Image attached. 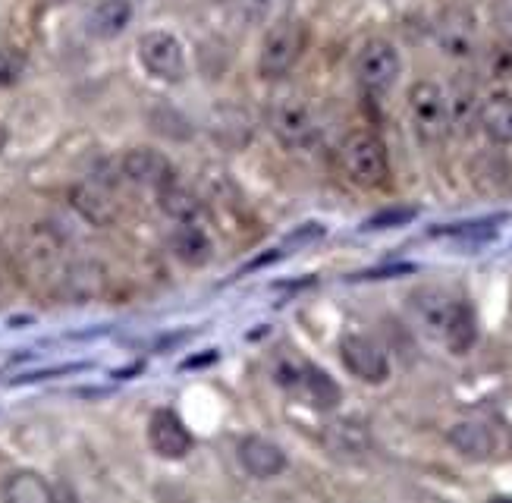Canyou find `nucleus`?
I'll use <instances>...</instances> for the list:
<instances>
[{"mask_svg":"<svg viewBox=\"0 0 512 503\" xmlns=\"http://www.w3.org/2000/svg\"><path fill=\"white\" fill-rule=\"evenodd\" d=\"M0 494H4L7 500H13V503H51L57 497L54 488L38 472H13L4 481Z\"/></svg>","mask_w":512,"mask_h":503,"instance_id":"obj_19","label":"nucleus"},{"mask_svg":"<svg viewBox=\"0 0 512 503\" xmlns=\"http://www.w3.org/2000/svg\"><path fill=\"white\" fill-rule=\"evenodd\" d=\"M340 359L365 384H384L390 375V362L384 356V349L362 334H346L340 340Z\"/></svg>","mask_w":512,"mask_h":503,"instance_id":"obj_7","label":"nucleus"},{"mask_svg":"<svg viewBox=\"0 0 512 503\" xmlns=\"http://www.w3.org/2000/svg\"><path fill=\"white\" fill-rule=\"evenodd\" d=\"M437 41L440 48L453 57H469L475 51V16L462 7H453L440 16L437 26Z\"/></svg>","mask_w":512,"mask_h":503,"instance_id":"obj_12","label":"nucleus"},{"mask_svg":"<svg viewBox=\"0 0 512 503\" xmlns=\"http://www.w3.org/2000/svg\"><path fill=\"white\" fill-rule=\"evenodd\" d=\"M19 70H22L19 60L10 51L0 48V89H4V85H13L19 79Z\"/></svg>","mask_w":512,"mask_h":503,"instance_id":"obj_26","label":"nucleus"},{"mask_svg":"<svg viewBox=\"0 0 512 503\" xmlns=\"http://www.w3.org/2000/svg\"><path fill=\"white\" fill-rule=\"evenodd\" d=\"M324 444L337 456H359L368 450V431L359 422H333L324 431Z\"/></svg>","mask_w":512,"mask_h":503,"instance_id":"obj_22","label":"nucleus"},{"mask_svg":"<svg viewBox=\"0 0 512 503\" xmlns=\"http://www.w3.org/2000/svg\"><path fill=\"white\" fill-rule=\"evenodd\" d=\"M409 114L421 142L437 145L450 136V101L437 82H415L409 89Z\"/></svg>","mask_w":512,"mask_h":503,"instance_id":"obj_2","label":"nucleus"},{"mask_svg":"<svg viewBox=\"0 0 512 503\" xmlns=\"http://www.w3.org/2000/svg\"><path fill=\"white\" fill-rule=\"evenodd\" d=\"M73 208L85 217L92 227H110L117 221V202L101 183H79L70 192Z\"/></svg>","mask_w":512,"mask_h":503,"instance_id":"obj_13","label":"nucleus"},{"mask_svg":"<svg viewBox=\"0 0 512 503\" xmlns=\"http://www.w3.org/2000/svg\"><path fill=\"white\" fill-rule=\"evenodd\" d=\"M7 139H10V133H7V129H4V126H0V151H4Z\"/></svg>","mask_w":512,"mask_h":503,"instance_id":"obj_28","label":"nucleus"},{"mask_svg":"<svg viewBox=\"0 0 512 503\" xmlns=\"http://www.w3.org/2000/svg\"><path fill=\"white\" fill-rule=\"evenodd\" d=\"M132 19L129 0H101V4L88 13V32L98 38H117Z\"/></svg>","mask_w":512,"mask_h":503,"instance_id":"obj_18","label":"nucleus"},{"mask_svg":"<svg viewBox=\"0 0 512 503\" xmlns=\"http://www.w3.org/2000/svg\"><path fill=\"white\" fill-rule=\"evenodd\" d=\"M4 274H7V252L0 249V287H4Z\"/></svg>","mask_w":512,"mask_h":503,"instance_id":"obj_27","label":"nucleus"},{"mask_svg":"<svg viewBox=\"0 0 512 503\" xmlns=\"http://www.w3.org/2000/svg\"><path fill=\"white\" fill-rule=\"evenodd\" d=\"M120 170L126 180L139 186H151V189H161L164 183L173 180V164L154 148H129L120 161Z\"/></svg>","mask_w":512,"mask_h":503,"instance_id":"obj_11","label":"nucleus"},{"mask_svg":"<svg viewBox=\"0 0 512 503\" xmlns=\"http://www.w3.org/2000/svg\"><path fill=\"white\" fill-rule=\"evenodd\" d=\"M399 70H403L399 51L384 38H371L359 51V57H355V79H359V85L371 95L390 92L399 79Z\"/></svg>","mask_w":512,"mask_h":503,"instance_id":"obj_4","label":"nucleus"},{"mask_svg":"<svg viewBox=\"0 0 512 503\" xmlns=\"http://www.w3.org/2000/svg\"><path fill=\"white\" fill-rule=\"evenodd\" d=\"M465 299L453 296L450 290H440V287H421L412 293V315L415 321L421 324V331L443 340V334H447L450 321L456 318L459 305Z\"/></svg>","mask_w":512,"mask_h":503,"instance_id":"obj_6","label":"nucleus"},{"mask_svg":"<svg viewBox=\"0 0 512 503\" xmlns=\"http://www.w3.org/2000/svg\"><path fill=\"white\" fill-rule=\"evenodd\" d=\"M60 283H63V293L73 302H88L104 290V271L92 265V261H79V265H70L63 271Z\"/></svg>","mask_w":512,"mask_h":503,"instance_id":"obj_17","label":"nucleus"},{"mask_svg":"<svg viewBox=\"0 0 512 503\" xmlns=\"http://www.w3.org/2000/svg\"><path fill=\"white\" fill-rule=\"evenodd\" d=\"M484 136L497 145H512V95L509 92H494L487 95L481 111H478Z\"/></svg>","mask_w":512,"mask_h":503,"instance_id":"obj_15","label":"nucleus"},{"mask_svg":"<svg viewBox=\"0 0 512 503\" xmlns=\"http://www.w3.org/2000/svg\"><path fill=\"white\" fill-rule=\"evenodd\" d=\"M271 10V0H230V13L242 26H258Z\"/></svg>","mask_w":512,"mask_h":503,"instance_id":"obj_24","label":"nucleus"},{"mask_svg":"<svg viewBox=\"0 0 512 503\" xmlns=\"http://www.w3.org/2000/svg\"><path fill=\"white\" fill-rule=\"evenodd\" d=\"M305 51V26L299 19H280L271 26V32L264 35L261 45V60L258 70L264 79H283L289 70L296 67V60Z\"/></svg>","mask_w":512,"mask_h":503,"instance_id":"obj_3","label":"nucleus"},{"mask_svg":"<svg viewBox=\"0 0 512 503\" xmlns=\"http://www.w3.org/2000/svg\"><path fill=\"white\" fill-rule=\"evenodd\" d=\"M447 437H450V444L469 459H487L497 450V437L484 422H456Z\"/></svg>","mask_w":512,"mask_h":503,"instance_id":"obj_16","label":"nucleus"},{"mask_svg":"<svg viewBox=\"0 0 512 503\" xmlns=\"http://www.w3.org/2000/svg\"><path fill=\"white\" fill-rule=\"evenodd\" d=\"M239 459L255 478H274L286 469V453L267 437H242L239 441Z\"/></svg>","mask_w":512,"mask_h":503,"instance_id":"obj_14","label":"nucleus"},{"mask_svg":"<svg viewBox=\"0 0 512 503\" xmlns=\"http://www.w3.org/2000/svg\"><path fill=\"white\" fill-rule=\"evenodd\" d=\"M274 136L280 139V145L286 148H308V145H315L318 139V123L315 117H311V111L302 104V101H280L274 107Z\"/></svg>","mask_w":512,"mask_h":503,"instance_id":"obj_9","label":"nucleus"},{"mask_svg":"<svg viewBox=\"0 0 512 503\" xmlns=\"http://www.w3.org/2000/svg\"><path fill=\"white\" fill-rule=\"evenodd\" d=\"M280 384L289 387L296 397H302L308 406H315V409H333L340 403V387L315 365L280 368Z\"/></svg>","mask_w":512,"mask_h":503,"instance_id":"obj_8","label":"nucleus"},{"mask_svg":"<svg viewBox=\"0 0 512 503\" xmlns=\"http://www.w3.org/2000/svg\"><path fill=\"white\" fill-rule=\"evenodd\" d=\"M340 164L346 177L362 189H377L390 177L387 145L374 133H352L340 148Z\"/></svg>","mask_w":512,"mask_h":503,"instance_id":"obj_1","label":"nucleus"},{"mask_svg":"<svg viewBox=\"0 0 512 503\" xmlns=\"http://www.w3.org/2000/svg\"><path fill=\"white\" fill-rule=\"evenodd\" d=\"M148 444L164 459H183L192 450V434L170 409H158L148 419Z\"/></svg>","mask_w":512,"mask_h":503,"instance_id":"obj_10","label":"nucleus"},{"mask_svg":"<svg viewBox=\"0 0 512 503\" xmlns=\"http://www.w3.org/2000/svg\"><path fill=\"white\" fill-rule=\"evenodd\" d=\"M478 340V321H475V312H472V305L469 302H462L459 305V312L456 318L450 321L447 327V334H443V343H447V349L453 356H465L469 349L475 346Z\"/></svg>","mask_w":512,"mask_h":503,"instance_id":"obj_23","label":"nucleus"},{"mask_svg":"<svg viewBox=\"0 0 512 503\" xmlns=\"http://www.w3.org/2000/svg\"><path fill=\"white\" fill-rule=\"evenodd\" d=\"M170 246H173L176 258L186 261V265H192V268L205 265V261L211 258V239L202 233V227H192V221H183L180 230H173Z\"/></svg>","mask_w":512,"mask_h":503,"instance_id":"obj_21","label":"nucleus"},{"mask_svg":"<svg viewBox=\"0 0 512 503\" xmlns=\"http://www.w3.org/2000/svg\"><path fill=\"white\" fill-rule=\"evenodd\" d=\"M158 202H161V211L173 221H195L198 214H202V202H198V195L192 189H186L183 183H176V177L170 183H164L158 189Z\"/></svg>","mask_w":512,"mask_h":503,"instance_id":"obj_20","label":"nucleus"},{"mask_svg":"<svg viewBox=\"0 0 512 503\" xmlns=\"http://www.w3.org/2000/svg\"><path fill=\"white\" fill-rule=\"evenodd\" d=\"M418 217V208H390V211H381L374 214L371 221H365V230H387V227H403L409 221Z\"/></svg>","mask_w":512,"mask_h":503,"instance_id":"obj_25","label":"nucleus"},{"mask_svg":"<svg viewBox=\"0 0 512 503\" xmlns=\"http://www.w3.org/2000/svg\"><path fill=\"white\" fill-rule=\"evenodd\" d=\"M139 60L142 67L161 82H180L186 76V54L183 45L170 32H145L139 38Z\"/></svg>","mask_w":512,"mask_h":503,"instance_id":"obj_5","label":"nucleus"}]
</instances>
